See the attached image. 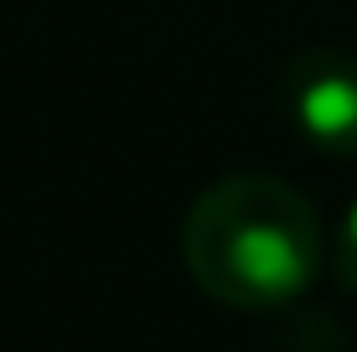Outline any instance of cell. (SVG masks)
<instances>
[{"instance_id": "6da1fadb", "label": "cell", "mask_w": 357, "mask_h": 352, "mask_svg": "<svg viewBox=\"0 0 357 352\" xmlns=\"http://www.w3.org/2000/svg\"><path fill=\"white\" fill-rule=\"evenodd\" d=\"M181 259L207 300L275 311L316 280L321 217L301 187L269 171L223 176L187 208Z\"/></svg>"}, {"instance_id": "3957f363", "label": "cell", "mask_w": 357, "mask_h": 352, "mask_svg": "<svg viewBox=\"0 0 357 352\" xmlns=\"http://www.w3.org/2000/svg\"><path fill=\"white\" fill-rule=\"evenodd\" d=\"M337 280L357 296V202L342 217V234H337Z\"/></svg>"}, {"instance_id": "7a4b0ae2", "label": "cell", "mask_w": 357, "mask_h": 352, "mask_svg": "<svg viewBox=\"0 0 357 352\" xmlns=\"http://www.w3.org/2000/svg\"><path fill=\"white\" fill-rule=\"evenodd\" d=\"M285 114L295 135L331 161H357V57L305 47L285 63Z\"/></svg>"}]
</instances>
